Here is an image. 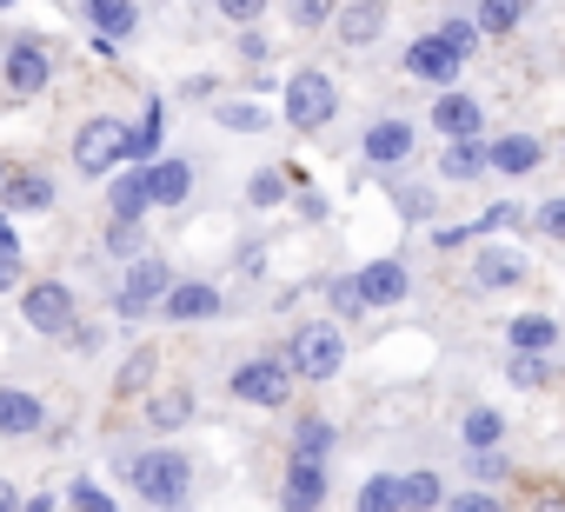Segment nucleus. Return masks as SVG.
Returning <instances> with one entry per match:
<instances>
[{"label": "nucleus", "mask_w": 565, "mask_h": 512, "mask_svg": "<svg viewBox=\"0 0 565 512\" xmlns=\"http://www.w3.org/2000/svg\"><path fill=\"white\" fill-rule=\"evenodd\" d=\"M406 260H366L353 280H340L333 287V307L340 313H366V307H399L406 300Z\"/></svg>", "instance_id": "obj_1"}, {"label": "nucleus", "mask_w": 565, "mask_h": 512, "mask_svg": "<svg viewBox=\"0 0 565 512\" xmlns=\"http://www.w3.org/2000/svg\"><path fill=\"white\" fill-rule=\"evenodd\" d=\"M127 472H134V492L147 505H186L193 499V459L186 452H167L160 446V452H140Z\"/></svg>", "instance_id": "obj_2"}, {"label": "nucleus", "mask_w": 565, "mask_h": 512, "mask_svg": "<svg viewBox=\"0 0 565 512\" xmlns=\"http://www.w3.org/2000/svg\"><path fill=\"white\" fill-rule=\"evenodd\" d=\"M120 160H134V134L120 127V120H107V114H94L81 134H74V167L87 173V180H100V173H114Z\"/></svg>", "instance_id": "obj_3"}, {"label": "nucleus", "mask_w": 565, "mask_h": 512, "mask_svg": "<svg viewBox=\"0 0 565 512\" xmlns=\"http://www.w3.org/2000/svg\"><path fill=\"white\" fill-rule=\"evenodd\" d=\"M340 114V87L320 74V67H300L294 81H287V120L300 127V134H313V127H327Z\"/></svg>", "instance_id": "obj_4"}, {"label": "nucleus", "mask_w": 565, "mask_h": 512, "mask_svg": "<svg viewBox=\"0 0 565 512\" xmlns=\"http://www.w3.org/2000/svg\"><path fill=\"white\" fill-rule=\"evenodd\" d=\"M287 360H294V373H307V380H333V373L347 366V340H340V327H327V320H307V327L294 333Z\"/></svg>", "instance_id": "obj_5"}, {"label": "nucleus", "mask_w": 565, "mask_h": 512, "mask_svg": "<svg viewBox=\"0 0 565 512\" xmlns=\"http://www.w3.org/2000/svg\"><path fill=\"white\" fill-rule=\"evenodd\" d=\"M167 287H173L167 260L134 253V267H127V280H120V294H114V313H120V320H140V313H153V307L167 300Z\"/></svg>", "instance_id": "obj_6"}, {"label": "nucleus", "mask_w": 565, "mask_h": 512, "mask_svg": "<svg viewBox=\"0 0 565 512\" xmlns=\"http://www.w3.org/2000/svg\"><path fill=\"white\" fill-rule=\"evenodd\" d=\"M294 393V360H246L233 366V399L246 406H287Z\"/></svg>", "instance_id": "obj_7"}, {"label": "nucleus", "mask_w": 565, "mask_h": 512, "mask_svg": "<svg viewBox=\"0 0 565 512\" xmlns=\"http://www.w3.org/2000/svg\"><path fill=\"white\" fill-rule=\"evenodd\" d=\"M21 313H28V327H34V333L67 340L81 307H74V287H61V280H34V287H28V300H21Z\"/></svg>", "instance_id": "obj_8"}, {"label": "nucleus", "mask_w": 565, "mask_h": 512, "mask_svg": "<svg viewBox=\"0 0 565 512\" xmlns=\"http://www.w3.org/2000/svg\"><path fill=\"white\" fill-rule=\"evenodd\" d=\"M525 280V253L519 246H479L472 253V287L499 294V287H519Z\"/></svg>", "instance_id": "obj_9"}, {"label": "nucleus", "mask_w": 565, "mask_h": 512, "mask_svg": "<svg viewBox=\"0 0 565 512\" xmlns=\"http://www.w3.org/2000/svg\"><path fill=\"white\" fill-rule=\"evenodd\" d=\"M459 67H466V54H459L446 34H426V41L406 47V74H419V81H452Z\"/></svg>", "instance_id": "obj_10"}, {"label": "nucleus", "mask_w": 565, "mask_h": 512, "mask_svg": "<svg viewBox=\"0 0 565 512\" xmlns=\"http://www.w3.org/2000/svg\"><path fill=\"white\" fill-rule=\"evenodd\" d=\"M47 74H54V61H47L41 41H14V47H8V87H14L21 100H34V94L47 87Z\"/></svg>", "instance_id": "obj_11"}, {"label": "nucleus", "mask_w": 565, "mask_h": 512, "mask_svg": "<svg viewBox=\"0 0 565 512\" xmlns=\"http://www.w3.org/2000/svg\"><path fill=\"white\" fill-rule=\"evenodd\" d=\"M160 307H167V320L193 327V320H213V313H220V287H206V280H173Z\"/></svg>", "instance_id": "obj_12"}, {"label": "nucleus", "mask_w": 565, "mask_h": 512, "mask_svg": "<svg viewBox=\"0 0 565 512\" xmlns=\"http://www.w3.org/2000/svg\"><path fill=\"white\" fill-rule=\"evenodd\" d=\"M360 153H366L373 167H399V160L413 153V120H373Z\"/></svg>", "instance_id": "obj_13"}, {"label": "nucleus", "mask_w": 565, "mask_h": 512, "mask_svg": "<svg viewBox=\"0 0 565 512\" xmlns=\"http://www.w3.org/2000/svg\"><path fill=\"white\" fill-rule=\"evenodd\" d=\"M0 206H8V213H47L54 206V180L47 173H8V186H0Z\"/></svg>", "instance_id": "obj_14"}, {"label": "nucleus", "mask_w": 565, "mask_h": 512, "mask_svg": "<svg viewBox=\"0 0 565 512\" xmlns=\"http://www.w3.org/2000/svg\"><path fill=\"white\" fill-rule=\"evenodd\" d=\"M41 419H47V406H41L34 393H21V386L0 393V439H28Z\"/></svg>", "instance_id": "obj_15"}, {"label": "nucleus", "mask_w": 565, "mask_h": 512, "mask_svg": "<svg viewBox=\"0 0 565 512\" xmlns=\"http://www.w3.org/2000/svg\"><path fill=\"white\" fill-rule=\"evenodd\" d=\"M386 34V0H353V8L340 14V41L347 47H373Z\"/></svg>", "instance_id": "obj_16"}, {"label": "nucleus", "mask_w": 565, "mask_h": 512, "mask_svg": "<svg viewBox=\"0 0 565 512\" xmlns=\"http://www.w3.org/2000/svg\"><path fill=\"white\" fill-rule=\"evenodd\" d=\"M486 167H492V147H479L472 134L446 140V153H439V173H446V180H479Z\"/></svg>", "instance_id": "obj_17"}, {"label": "nucleus", "mask_w": 565, "mask_h": 512, "mask_svg": "<svg viewBox=\"0 0 565 512\" xmlns=\"http://www.w3.org/2000/svg\"><path fill=\"white\" fill-rule=\"evenodd\" d=\"M433 127H439L446 140L479 134V100H472V94H439V100H433Z\"/></svg>", "instance_id": "obj_18"}, {"label": "nucleus", "mask_w": 565, "mask_h": 512, "mask_svg": "<svg viewBox=\"0 0 565 512\" xmlns=\"http://www.w3.org/2000/svg\"><path fill=\"white\" fill-rule=\"evenodd\" d=\"M279 499H287V505H320L327 499V466L294 452V472H287V492H279Z\"/></svg>", "instance_id": "obj_19"}, {"label": "nucleus", "mask_w": 565, "mask_h": 512, "mask_svg": "<svg viewBox=\"0 0 565 512\" xmlns=\"http://www.w3.org/2000/svg\"><path fill=\"white\" fill-rule=\"evenodd\" d=\"M539 160H545L539 134H505V140H492V167H499V173H532Z\"/></svg>", "instance_id": "obj_20"}, {"label": "nucleus", "mask_w": 565, "mask_h": 512, "mask_svg": "<svg viewBox=\"0 0 565 512\" xmlns=\"http://www.w3.org/2000/svg\"><path fill=\"white\" fill-rule=\"evenodd\" d=\"M87 21H94V34L120 41V34L140 28V8H134V0H87Z\"/></svg>", "instance_id": "obj_21"}, {"label": "nucleus", "mask_w": 565, "mask_h": 512, "mask_svg": "<svg viewBox=\"0 0 565 512\" xmlns=\"http://www.w3.org/2000/svg\"><path fill=\"white\" fill-rule=\"evenodd\" d=\"M186 186H193L186 160H160V167H147V193H153V206H180Z\"/></svg>", "instance_id": "obj_22"}, {"label": "nucleus", "mask_w": 565, "mask_h": 512, "mask_svg": "<svg viewBox=\"0 0 565 512\" xmlns=\"http://www.w3.org/2000/svg\"><path fill=\"white\" fill-rule=\"evenodd\" d=\"M107 206H114L120 220H140V213L153 206V193H147V167H134V173H120V180H114V193H107Z\"/></svg>", "instance_id": "obj_23"}, {"label": "nucleus", "mask_w": 565, "mask_h": 512, "mask_svg": "<svg viewBox=\"0 0 565 512\" xmlns=\"http://www.w3.org/2000/svg\"><path fill=\"white\" fill-rule=\"evenodd\" d=\"M558 340V320L552 313H519L512 320V353H545Z\"/></svg>", "instance_id": "obj_24"}, {"label": "nucleus", "mask_w": 565, "mask_h": 512, "mask_svg": "<svg viewBox=\"0 0 565 512\" xmlns=\"http://www.w3.org/2000/svg\"><path fill=\"white\" fill-rule=\"evenodd\" d=\"M147 419H153L160 433H180V426L193 419V393H186V386H173V393H160V399L147 406Z\"/></svg>", "instance_id": "obj_25"}, {"label": "nucleus", "mask_w": 565, "mask_h": 512, "mask_svg": "<svg viewBox=\"0 0 565 512\" xmlns=\"http://www.w3.org/2000/svg\"><path fill=\"white\" fill-rule=\"evenodd\" d=\"M459 433H466V446H472V452H479V446H499V439H505V413H492V406H472Z\"/></svg>", "instance_id": "obj_26"}, {"label": "nucleus", "mask_w": 565, "mask_h": 512, "mask_svg": "<svg viewBox=\"0 0 565 512\" xmlns=\"http://www.w3.org/2000/svg\"><path fill=\"white\" fill-rule=\"evenodd\" d=\"M360 505H366V512H393V505H406V479H399V472L366 479V486H360Z\"/></svg>", "instance_id": "obj_27"}, {"label": "nucleus", "mask_w": 565, "mask_h": 512, "mask_svg": "<svg viewBox=\"0 0 565 512\" xmlns=\"http://www.w3.org/2000/svg\"><path fill=\"white\" fill-rule=\"evenodd\" d=\"M525 0H479V34H512Z\"/></svg>", "instance_id": "obj_28"}, {"label": "nucleus", "mask_w": 565, "mask_h": 512, "mask_svg": "<svg viewBox=\"0 0 565 512\" xmlns=\"http://www.w3.org/2000/svg\"><path fill=\"white\" fill-rule=\"evenodd\" d=\"M213 120L233 127V134H259V127H266V107H253V100H220Z\"/></svg>", "instance_id": "obj_29"}, {"label": "nucleus", "mask_w": 565, "mask_h": 512, "mask_svg": "<svg viewBox=\"0 0 565 512\" xmlns=\"http://www.w3.org/2000/svg\"><path fill=\"white\" fill-rule=\"evenodd\" d=\"M294 452H300V459H327V452H333V426H327V419H300V426H294Z\"/></svg>", "instance_id": "obj_30"}, {"label": "nucleus", "mask_w": 565, "mask_h": 512, "mask_svg": "<svg viewBox=\"0 0 565 512\" xmlns=\"http://www.w3.org/2000/svg\"><path fill=\"white\" fill-rule=\"evenodd\" d=\"M399 479H406V505H446L439 472H399Z\"/></svg>", "instance_id": "obj_31"}, {"label": "nucleus", "mask_w": 565, "mask_h": 512, "mask_svg": "<svg viewBox=\"0 0 565 512\" xmlns=\"http://www.w3.org/2000/svg\"><path fill=\"white\" fill-rule=\"evenodd\" d=\"M246 200H253V206H279V200H287V173H273V167H266V173H253Z\"/></svg>", "instance_id": "obj_32"}, {"label": "nucleus", "mask_w": 565, "mask_h": 512, "mask_svg": "<svg viewBox=\"0 0 565 512\" xmlns=\"http://www.w3.org/2000/svg\"><path fill=\"white\" fill-rule=\"evenodd\" d=\"M505 373H512L519 386H545V380H552V360H545V353H519Z\"/></svg>", "instance_id": "obj_33"}, {"label": "nucleus", "mask_w": 565, "mask_h": 512, "mask_svg": "<svg viewBox=\"0 0 565 512\" xmlns=\"http://www.w3.org/2000/svg\"><path fill=\"white\" fill-rule=\"evenodd\" d=\"M67 505H81V512H107V505H114V492H107V486H94V479H74V486H67Z\"/></svg>", "instance_id": "obj_34"}, {"label": "nucleus", "mask_w": 565, "mask_h": 512, "mask_svg": "<svg viewBox=\"0 0 565 512\" xmlns=\"http://www.w3.org/2000/svg\"><path fill=\"white\" fill-rule=\"evenodd\" d=\"M107 246L134 260V253H140V220H120V213H114V226H107Z\"/></svg>", "instance_id": "obj_35"}, {"label": "nucleus", "mask_w": 565, "mask_h": 512, "mask_svg": "<svg viewBox=\"0 0 565 512\" xmlns=\"http://www.w3.org/2000/svg\"><path fill=\"white\" fill-rule=\"evenodd\" d=\"M439 34H446V41H452V47H459V54L472 61V47H479V21H459V14H452V21H446Z\"/></svg>", "instance_id": "obj_36"}, {"label": "nucleus", "mask_w": 565, "mask_h": 512, "mask_svg": "<svg viewBox=\"0 0 565 512\" xmlns=\"http://www.w3.org/2000/svg\"><path fill=\"white\" fill-rule=\"evenodd\" d=\"M333 21V0H294V28H320Z\"/></svg>", "instance_id": "obj_37"}, {"label": "nucleus", "mask_w": 565, "mask_h": 512, "mask_svg": "<svg viewBox=\"0 0 565 512\" xmlns=\"http://www.w3.org/2000/svg\"><path fill=\"white\" fill-rule=\"evenodd\" d=\"M21 287V246H0V294Z\"/></svg>", "instance_id": "obj_38"}, {"label": "nucleus", "mask_w": 565, "mask_h": 512, "mask_svg": "<svg viewBox=\"0 0 565 512\" xmlns=\"http://www.w3.org/2000/svg\"><path fill=\"white\" fill-rule=\"evenodd\" d=\"M539 226H545L552 239H565V200H545V206H539Z\"/></svg>", "instance_id": "obj_39"}, {"label": "nucleus", "mask_w": 565, "mask_h": 512, "mask_svg": "<svg viewBox=\"0 0 565 512\" xmlns=\"http://www.w3.org/2000/svg\"><path fill=\"white\" fill-rule=\"evenodd\" d=\"M259 8H266V0H220L226 21H259Z\"/></svg>", "instance_id": "obj_40"}, {"label": "nucleus", "mask_w": 565, "mask_h": 512, "mask_svg": "<svg viewBox=\"0 0 565 512\" xmlns=\"http://www.w3.org/2000/svg\"><path fill=\"white\" fill-rule=\"evenodd\" d=\"M153 140H160V114H147V127L134 134V160H140V153H153Z\"/></svg>", "instance_id": "obj_41"}, {"label": "nucleus", "mask_w": 565, "mask_h": 512, "mask_svg": "<svg viewBox=\"0 0 565 512\" xmlns=\"http://www.w3.org/2000/svg\"><path fill=\"white\" fill-rule=\"evenodd\" d=\"M452 505H459V512H486V505H499V499H492V492H459Z\"/></svg>", "instance_id": "obj_42"}, {"label": "nucleus", "mask_w": 565, "mask_h": 512, "mask_svg": "<svg viewBox=\"0 0 565 512\" xmlns=\"http://www.w3.org/2000/svg\"><path fill=\"white\" fill-rule=\"evenodd\" d=\"M300 213H307V220H327V200H320V193L307 186V193H300Z\"/></svg>", "instance_id": "obj_43"}, {"label": "nucleus", "mask_w": 565, "mask_h": 512, "mask_svg": "<svg viewBox=\"0 0 565 512\" xmlns=\"http://www.w3.org/2000/svg\"><path fill=\"white\" fill-rule=\"evenodd\" d=\"M0 505H21V492H14V486H8V479H0Z\"/></svg>", "instance_id": "obj_44"}, {"label": "nucleus", "mask_w": 565, "mask_h": 512, "mask_svg": "<svg viewBox=\"0 0 565 512\" xmlns=\"http://www.w3.org/2000/svg\"><path fill=\"white\" fill-rule=\"evenodd\" d=\"M0 246H21V239H14V226H8V220H0Z\"/></svg>", "instance_id": "obj_45"}]
</instances>
